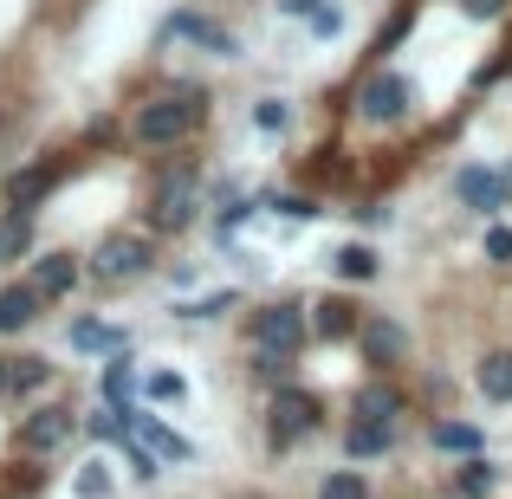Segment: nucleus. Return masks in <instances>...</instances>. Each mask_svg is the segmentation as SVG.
<instances>
[{
  "label": "nucleus",
  "instance_id": "2",
  "mask_svg": "<svg viewBox=\"0 0 512 499\" xmlns=\"http://www.w3.org/2000/svg\"><path fill=\"white\" fill-rule=\"evenodd\" d=\"M137 273H150V234H137V227L104 234L98 253H91V279L98 286H130Z\"/></svg>",
  "mask_w": 512,
  "mask_h": 499
},
{
  "label": "nucleus",
  "instance_id": "25",
  "mask_svg": "<svg viewBox=\"0 0 512 499\" xmlns=\"http://www.w3.org/2000/svg\"><path fill=\"white\" fill-rule=\"evenodd\" d=\"M318 499H370V487H363L357 467H338V474L318 480Z\"/></svg>",
  "mask_w": 512,
  "mask_h": 499
},
{
  "label": "nucleus",
  "instance_id": "17",
  "mask_svg": "<svg viewBox=\"0 0 512 499\" xmlns=\"http://www.w3.org/2000/svg\"><path fill=\"white\" fill-rule=\"evenodd\" d=\"M474 383H480L487 402H512V350H487L480 370H474Z\"/></svg>",
  "mask_w": 512,
  "mask_h": 499
},
{
  "label": "nucleus",
  "instance_id": "22",
  "mask_svg": "<svg viewBox=\"0 0 512 499\" xmlns=\"http://www.w3.org/2000/svg\"><path fill=\"white\" fill-rule=\"evenodd\" d=\"M85 435L91 441H117V448H124V441H130V409H111V402H104L98 415H85Z\"/></svg>",
  "mask_w": 512,
  "mask_h": 499
},
{
  "label": "nucleus",
  "instance_id": "15",
  "mask_svg": "<svg viewBox=\"0 0 512 499\" xmlns=\"http://www.w3.org/2000/svg\"><path fill=\"white\" fill-rule=\"evenodd\" d=\"M305 325H312V337H357V305L350 299H318L312 312H305Z\"/></svg>",
  "mask_w": 512,
  "mask_h": 499
},
{
  "label": "nucleus",
  "instance_id": "4",
  "mask_svg": "<svg viewBox=\"0 0 512 499\" xmlns=\"http://www.w3.org/2000/svg\"><path fill=\"white\" fill-rule=\"evenodd\" d=\"M318 428V396L312 389H279L273 396V409H266V435H273V448H299L305 435Z\"/></svg>",
  "mask_w": 512,
  "mask_h": 499
},
{
  "label": "nucleus",
  "instance_id": "19",
  "mask_svg": "<svg viewBox=\"0 0 512 499\" xmlns=\"http://www.w3.org/2000/svg\"><path fill=\"white\" fill-rule=\"evenodd\" d=\"M182 33V39H195V46H214V52H234V33H221L214 20H201V13H175L169 20V39Z\"/></svg>",
  "mask_w": 512,
  "mask_h": 499
},
{
  "label": "nucleus",
  "instance_id": "32",
  "mask_svg": "<svg viewBox=\"0 0 512 499\" xmlns=\"http://www.w3.org/2000/svg\"><path fill=\"white\" fill-rule=\"evenodd\" d=\"M253 117H260V130H286V104H279V98H266Z\"/></svg>",
  "mask_w": 512,
  "mask_h": 499
},
{
  "label": "nucleus",
  "instance_id": "29",
  "mask_svg": "<svg viewBox=\"0 0 512 499\" xmlns=\"http://www.w3.org/2000/svg\"><path fill=\"white\" fill-rule=\"evenodd\" d=\"M104 493H111V474H104V467L91 461L85 474H78V499H104Z\"/></svg>",
  "mask_w": 512,
  "mask_h": 499
},
{
  "label": "nucleus",
  "instance_id": "12",
  "mask_svg": "<svg viewBox=\"0 0 512 499\" xmlns=\"http://www.w3.org/2000/svg\"><path fill=\"white\" fill-rule=\"evenodd\" d=\"M402 409H409V402H402L396 383H363L357 402H350V415H357V422H396Z\"/></svg>",
  "mask_w": 512,
  "mask_h": 499
},
{
  "label": "nucleus",
  "instance_id": "23",
  "mask_svg": "<svg viewBox=\"0 0 512 499\" xmlns=\"http://www.w3.org/2000/svg\"><path fill=\"white\" fill-rule=\"evenodd\" d=\"M33 247V214H0V260H20V253Z\"/></svg>",
  "mask_w": 512,
  "mask_h": 499
},
{
  "label": "nucleus",
  "instance_id": "18",
  "mask_svg": "<svg viewBox=\"0 0 512 499\" xmlns=\"http://www.w3.org/2000/svg\"><path fill=\"white\" fill-rule=\"evenodd\" d=\"M493 487H500V467L480 461V454H467V461L454 467V493H461V499H487Z\"/></svg>",
  "mask_w": 512,
  "mask_h": 499
},
{
  "label": "nucleus",
  "instance_id": "7",
  "mask_svg": "<svg viewBox=\"0 0 512 499\" xmlns=\"http://www.w3.org/2000/svg\"><path fill=\"white\" fill-rule=\"evenodd\" d=\"M357 350H363V363H376V370H396L402 357H409V331L396 325V318H357Z\"/></svg>",
  "mask_w": 512,
  "mask_h": 499
},
{
  "label": "nucleus",
  "instance_id": "5",
  "mask_svg": "<svg viewBox=\"0 0 512 499\" xmlns=\"http://www.w3.org/2000/svg\"><path fill=\"white\" fill-rule=\"evenodd\" d=\"M409 104H415V85L402 72H376V78H363V91H357V111L370 117V124H402Z\"/></svg>",
  "mask_w": 512,
  "mask_h": 499
},
{
  "label": "nucleus",
  "instance_id": "24",
  "mask_svg": "<svg viewBox=\"0 0 512 499\" xmlns=\"http://www.w3.org/2000/svg\"><path fill=\"white\" fill-rule=\"evenodd\" d=\"M428 441H435L441 454H480V428L474 422H435V435H428Z\"/></svg>",
  "mask_w": 512,
  "mask_h": 499
},
{
  "label": "nucleus",
  "instance_id": "35",
  "mask_svg": "<svg viewBox=\"0 0 512 499\" xmlns=\"http://www.w3.org/2000/svg\"><path fill=\"white\" fill-rule=\"evenodd\" d=\"M0 396H7V357H0Z\"/></svg>",
  "mask_w": 512,
  "mask_h": 499
},
{
  "label": "nucleus",
  "instance_id": "14",
  "mask_svg": "<svg viewBox=\"0 0 512 499\" xmlns=\"http://www.w3.org/2000/svg\"><path fill=\"white\" fill-rule=\"evenodd\" d=\"M39 305L46 299H39L33 286H0V337H20L39 318Z\"/></svg>",
  "mask_w": 512,
  "mask_h": 499
},
{
  "label": "nucleus",
  "instance_id": "20",
  "mask_svg": "<svg viewBox=\"0 0 512 499\" xmlns=\"http://www.w3.org/2000/svg\"><path fill=\"white\" fill-rule=\"evenodd\" d=\"M52 383V363L46 357H7V396H33V389Z\"/></svg>",
  "mask_w": 512,
  "mask_h": 499
},
{
  "label": "nucleus",
  "instance_id": "16",
  "mask_svg": "<svg viewBox=\"0 0 512 499\" xmlns=\"http://www.w3.org/2000/svg\"><path fill=\"white\" fill-rule=\"evenodd\" d=\"M124 344H130V337L117 331V325H104V318H78V325H72V350H98V357H124Z\"/></svg>",
  "mask_w": 512,
  "mask_h": 499
},
{
  "label": "nucleus",
  "instance_id": "6",
  "mask_svg": "<svg viewBox=\"0 0 512 499\" xmlns=\"http://www.w3.org/2000/svg\"><path fill=\"white\" fill-rule=\"evenodd\" d=\"M312 325H305V305H260L253 312V350H299Z\"/></svg>",
  "mask_w": 512,
  "mask_h": 499
},
{
  "label": "nucleus",
  "instance_id": "34",
  "mask_svg": "<svg viewBox=\"0 0 512 499\" xmlns=\"http://www.w3.org/2000/svg\"><path fill=\"white\" fill-rule=\"evenodd\" d=\"M325 0H286V13H318Z\"/></svg>",
  "mask_w": 512,
  "mask_h": 499
},
{
  "label": "nucleus",
  "instance_id": "11",
  "mask_svg": "<svg viewBox=\"0 0 512 499\" xmlns=\"http://www.w3.org/2000/svg\"><path fill=\"white\" fill-rule=\"evenodd\" d=\"M52 188H59V169L33 163V169H20V175H13V182H7V208H13V214H33L39 201L52 195Z\"/></svg>",
  "mask_w": 512,
  "mask_h": 499
},
{
  "label": "nucleus",
  "instance_id": "9",
  "mask_svg": "<svg viewBox=\"0 0 512 499\" xmlns=\"http://www.w3.org/2000/svg\"><path fill=\"white\" fill-rule=\"evenodd\" d=\"M72 409H59V402H46V409H33L20 422V448L26 454H52V448H65V441H72Z\"/></svg>",
  "mask_w": 512,
  "mask_h": 499
},
{
  "label": "nucleus",
  "instance_id": "8",
  "mask_svg": "<svg viewBox=\"0 0 512 499\" xmlns=\"http://www.w3.org/2000/svg\"><path fill=\"white\" fill-rule=\"evenodd\" d=\"M454 195H461V208H474V214H500L506 201H512V175H493V169H461L454 175Z\"/></svg>",
  "mask_w": 512,
  "mask_h": 499
},
{
  "label": "nucleus",
  "instance_id": "13",
  "mask_svg": "<svg viewBox=\"0 0 512 499\" xmlns=\"http://www.w3.org/2000/svg\"><path fill=\"white\" fill-rule=\"evenodd\" d=\"M396 448V422H350L344 428V454L350 461H376V454Z\"/></svg>",
  "mask_w": 512,
  "mask_h": 499
},
{
  "label": "nucleus",
  "instance_id": "28",
  "mask_svg": "<svg viewBox=\"0 0 512 499\" xmlns=\"http://www.w3.org/2000/svg\"><path fill=\"white\" fill-rule=\"evenodd\" d=\"M273 208L286 214V221H312V214H318V201H312V195H273Z\"/></svg>",
  "mask_w": 512,
  "mask_h": 499
},
{
  "label": "nucleus",
  "instance_id": "10",
  "mask_svg": "<svg viewBox=\"0 0 512 499\" xmlns=\"http://www.w3.org/2000/svg\"><path fill=\"white\" fill-rule=\"evenodd\" d=\"M26 286H33L39 299H65V292L78 286V260H72V253H39V260H33V279H26Z\"/></svg>",
  "mask_w": 512,
  "mask_h": 499
},
{
  "label": "nucleus",
  "instance_id": "3",
  "mask_svg": "<svg viewBox=\"0 0 512 499\" xmlns=\"http://www.w3.org/2000/svg\"><path fill=\"white\" fill-rule=\"evenodd\" d=\"M195 208H201L195 169H169L163 182H156V195H150V234H182V227L195 221Z\"/></svg>",
  "mask_w": 512,
  "mask_h": 499
},
{
  "label": "nucleus",
  "instance_id": "26",
  "mask_svg": "<svg viewBox=\"0 0 512 499\" xmlns=\"http://www.w3.org/2000/svg\"><path fill=\"white\" fill-rule=\"evenodd\" d=\"M253 376H260V383H279V389H286V376H292V350H253Z\"/></svg>",
  "mask_w": 512,
  "mask_h": 499
},
{
  "label": "nucleus",
  "instance_id": "21",
  "mask_svg": "<svg viewBox=\"0 0 512 499\" xmlns=\"http://www.w3.org/2000/svg\"><path fill=\"white\" fill-rule=\"evenodd\" d=\"M331 273H338V279H357V286H363V279H376V253L363 247V240H350V247L331 253Z\"/></svg>",
  "mask_w": 512,
  "mask_h": 499
},
{
  "label": "nucleus",
  "instance_id": "27",
  "mask_svg": "<svg viewBox=\"0 0 512 499\" xmlns=\"http://www.w3.org/2000/svg\"><path fill=\"white\" fill-rule=\"evenodd\" d=\"M221 312H234V292H208V299L182 305V318H221Z\"/></svg>",
  "mask_w": 512,
  "mask_h": 499
},
{
  "label": "nucleus",
  "instance_id": "33",
  "mask_svg": "<svg viewBox=\"0 0 512 499\" xmlns=\"http://www.w3.org/2000/svg\"><path fill=\"white\" fill-rule=\"evenodd\" d=\"M467 13H474V20H500L506 0H467Z\"/></svg>",
  "mask_w": 512,
  "mask_h": 499
},
{
  "label": "nucleus",
  "instance_id": "31",
  "mask_svg": "<svg viewBox=\"0 0 512 499\" xmlns=\"http://www.w3.org/2000/svg\"><path fill=\"white\" fill-rule=\"evenodd\" d=\"M143 396H156V402H182V376H143Z\"/></svg>",
  "mask_w": 512,
  "mask_h": 499
},
{
  "label": "nucleus",
  "instance_id": "30",
  "mask_svg": "<svg viewBox=\"0 0 512 499\" xmlns=\"http://www.w3.org/2000/svg\"><path fill=\"white\" fill-rule=\"evenodd\" d=\"M487 260L512 266V227H487Z\"/></svg>",
  "mask_w": 512,
  "mask_h": 499
},
{
  "label": "nucleus",
  "instance_id": "1",
  "mask_svg": "<svg viewBox=\"0 0 512 499\" xmlns=\"http://www.w3.org/2000/svg\"><path fill=\"white\" fill-rule=\"evenodd\" d=\"M201 124H208V91H169V98L137 104L130 137H137L143 150H169V143H188Z\"/></svg>",
  "mask_w": 512,
  "mask_h": 499
}]
</instances>
